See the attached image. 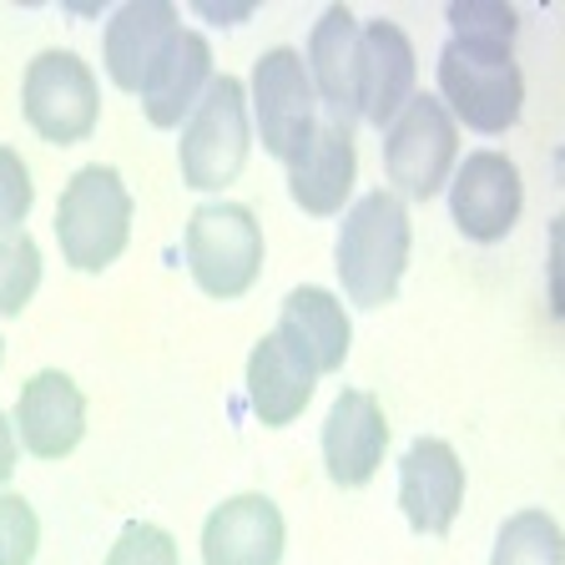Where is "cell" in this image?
I'll use <instances>...</instances> for the list:
<instances>
[{
	"label": "cell",
	"instance_id": "cell-27",
	"mask_svg": "<svg viewBox=\"0 0 565 565\" xmlns=\"http://www.w3.org/2000/svg\"><path fill=\"white\" fill-rule=\"evenodd\" d=\"M15 455H21V439H15V424L0 409V484L15 475Z\"/></svg>",
	"mask_w": 565,
	"mask_h": 565
},
{
	"label": "cell",
	"instance_id": "cell-20",
	"mask_svg": "<svg viewBox=\"0 0 565 565\" xmlns=\"http://www.w3.org/2000/svg\"><path fill=\"white\" fill-rule=\"evenodd\" d=\"M212 41L202 31H182L177 35L167 66L157 71L152 82L141 86V111L152 127H182L192 117V106L202 102V92L212 86Z\"/></svg>",
	"mask_w": 565,
	"mask_h": 565
},
{
	"label": "cell",
	"instance_id": "cell-28",
	"mask_svg": "<svg viewBox=\"0 0 565 565\" xmlns=\"http://www.w3.org/2000/svg\"><path fill=\"white\" fill-rule=\"evenodd\" d=\"M0 359H6V343H0Z\"/></svg>",
	"mask_w": 565,
	"mask_h": 565
},
{
	"label": "cell",
	"instance_id": "cell-24",
	"mask_svg": "<svg viewBox=\"0 0 565 565\" xmlns=\"http://www.w3.org/2000/svg\"><path fill=\"white\" fill-rule=\"evenodd\" d=\"M106 565H182L172 530L152 525V520H131L117 535V545L106 551Z\"/></svg>",
	"mask_w": 565,
	"mask_h": 565
},
{
	"label": "cell",
	"instance_id": "cell-23",
	"mask_svg": "<svg viewBox=\"0 0 565 565\" xmlns=\"http://www.w3.org/2000/svg\"><path fill=\"white\" fill-rule=\"evenodd\" d=\"M449 31H455V41H500V46H515L520 11L505 6V0H459V6H449Z\"/></svg>",
	"mask_w": 565,
	"mask_h": 565
},
{
	"label": "cell",
	"instance_id": "cell-18",
	"mask_svg": "<svg viewBox=\"0 0 565 565\" xmlns=\"http://www.w3.org/2000/svg\"><path fill=\"white\" fill-rule=\"evenodd\" d=\"M359 35H364V25L353 21L349 6H329L313 21L308 61H303L313 96H323L333 121H349V127L359 117Z\"/></svg>",
	"mask_w": 565,
	"mask_h": 565
},
{
	"label": "cell",
	"instance_id": "cell-9",
	"mask_svg": "<svg viewBox=\"0 0 565 565\" xmlns=\"http://www.w3.org/2000/svg\"><path fill=\"white\" fill-rule=\"evenodd\" d=\"M525 212V188L505 152H470L449 182V217L470 243H500Z\"/></svg>",
	"mask_w": 565,
	"mask_h": 565
},
{
	"label": "cell",
	"instance_id": "cell-22",
	"mask_svg": "<svg viewBox=\"0 0 565 565\" xmlns=\"http://www.w3.org/2000/svg\"><path fill=\"white\" fill-rule=\"evenodd\" d=\"M41 273H46V263H41V243L31 233H21V227L0 233V318L25 313V303L41 288Z\"/></svg>",
	"mask_w": 565,
	"mask_h": 565
},
{
	"label": "cell",
	"instance_id": "cell-1",
	"mask_svg": "<svg viewBox=\"0 0 565 565\" xmlns=\"http://www.w3.org/2000/svg\"><path fill=\"white\" fill-rule=\"evenodd\" d=\"M409 253H414V217L399 192L374 188L349 202L333 263H339V282L353 303L384 308L388 298L399 294Z\"/></svg>",
	"mask_w": 565,
	"mask_h": 565
},
{
	"label": "cell",
	"instance_id": "cell-5",
	"mask_svg": "<svg viewBox=\"0 0 565 565\" xmlns=\"http://www.w3.org/2000/svg\"><path fill=\"white\" fill-rule=\"evenodd\" d=\"M188 273L207 298H243L263 273V227L243 202H202L182 233Z\"/></svg>",
	"mask_w": 565,
	"mask_h": 565
},
{
	"label": "cell",
	"instance_id": "cell-7",
	"mask_svg": "<svg viewBox=\"0 0 565 565\" xmlns=\"http://www.w3.org/2000/svg\"><path fill=\"white\" fill-rule=\"evenodd\" d=\"M21 111L35 137L56 141V147L86 141L96 131V117H102V92H96L92 66L76 51H41L25 66Z\"/></svg>",
	"mask_w": 565,
	"mask_h": 565
},
{
	"label": "cell",
	"instance_id": "cell-13",
	"mask_svg": "<svg viewBox=\"0 0 565 565\" xmlns=\"http://www.w3.org/2000/svg\"><path fill=\"white\" fill-rule=\"evenodd\" d=\"M86 435V399L82 384L61 369H41L21 384L15 399V439L35 459H66Z\"/></svg>",
	"mask_w": 565,
	"mask_h": 565
},
{
	"label": "cell",
	"instance_id": "cell-2",
	"mask_svg": "<svg viewBox=\"0 0 565 565\" xmlns=\"http://www.w3.org/2000/svg\"><path fill=\"white\" fill-rule=\"evenodd\" d=\"M439 102L455 127H475L500 137L525 111V71L515 46L500 41H445L439 51Z\"/></svg>",
	"mask_w": 565,
	"mask_h": 565
},
{
	"label": "cell",
	"instance_id": "cell-19",
	"mask_svg": "<svg viewBox=\"0 0 565 565\" xmlns=\"http://www.w3.org/2000/svg\"><path fill=\"white\" fill-rule=\"evenodd\" d=\"M278 333L318 369V379L333 374V369H343L349 343H353L349 313H343V303L329 294V288H294V294L282 298Z\"/></svg>",
	"mask_w": 565,
	"mask_h": 565
},
{
	"label": "cell",
	"instance_id": "cell-15",
	"mask_svg": "<svg viewBox=\"0 0 565 565\" xmlns=\"http://www.w3.org/2000/svg\"><path fill=\"white\" fill-rule=\"evenodd\" d=\"M419 61L414 41L394 21H369L359 35V117L369 127H388L414 102Z\"/></svg>",
	"mask_w": 565,
	"mask_h": 565
},
{
	"label": "cell",
	"instance_id": "cell-11",
	"mask_svg": "<svg viewBox=\"0 0 565 565\" xmlns=\"http://www.w3.org/2000/svg\"><path fill=\"white\" fill-rule=\"evenodd\" d=\"M388 449V419L369 388H343L323 419V470L333 484L359 490L379 475Z\"/></svg>",
	"mask_w": 565,
	"mask_h": 565
},
{
	"label": "cell",
	"instance_id": "cell-14",
	"mask_svg": "<svg viewBox=\"0 0 565 565\" xmlns=\"http://www.w3.org/2000/svg\"><path fill=\"white\" fill-rule=\"evenodd\" d=\"M359 182V147H353L349 121H318L308 147L288 162V192L308 217H333L353 202Z\"/></svg>",
	"mask_w": 565,
	"mask_h": 565
},
{
	"label": "cell",
	"instance_id": "cell-10",
	"mask_svg": "<svg viewBox=\"0 0 565 565\" xmlns=\"http://www.w3.org/2000/svg\"><path fill=\"white\" fill-rule=\"evenodd\" d=\"M182 31H188V25H182V11H177L172 0H131V6H121V11L106 21V35H102L106 76H111L121 92L141 96V86L167 66V56H172Z\"/></svg>",
	"mask_w": 565,
	"mask_h": 565
},
{
	"label": "cell",
	"instance_id": "cell-25",
	"mask_svg": "<svg viewBox=\"0 0 565 565\" xmlns=\"http://www.w3.org/2000/svg\"><path fill=\"white\" fill-rule=\"evenodd\" d=\"M41 545V520L21 494L0 490V565H31Z\"/></svg>",
	"mask_w": 565,
	"mask_h": 565
},
{
	"label": "cell",
	"instance_id": "cell-17",
	"mask_svg": "<svg viewBox=\"0 0 565 565\" xmlns=\"http://www.w3.org/2000/svg\"><path fill=\"white\" fill-rule=\"evenodd\" d=\"M313 388H318V369L278 329L253 343V353H247V404L268 429L294 424L313 404Z\"/></svg>",
	"mask_w": 565,
	"mask_h": 565
},
{
	"label": "cell",
	"instance_id": "cell-12",
	"mask_svg": "<svg viewBox=\"0 0 565 565\" xmlns=\"http://www.w3.org/2000/svg\"><path fill=\"white\" fill-rule=\"evenodd\" d=\"M465 505V465L455 445L424 435L404 449L399 465V510L419 535H445Z\"/></svg>",
	"mask_w": 565,
	"mask_h": 565
},
{
	"label": "cell",
	"instance_id": "cell-4",
	"mask_svg": "<svg viewBox=\"0 0 565 565\" xmlns=\"http://www.w3.org/2000/svg\"><path fill=\"white\" fill-rule=\"evenodd\" d=\"M247 147H253V111H247L243 82L237 76H212L202 102L192 106V117L182 121V141H177L182 182L192 192L233 188L247 167Z\"/></svg>",
	"mask_w": 565,
	"mask_h": 565
},
{
	"label": "cell",
	"instance_id": "cell-8",
	"mask_svg": "<svg viewBox=\"0 0 565 565\" xmlns=\"http://www.w3.org/2000/svg\"><path fill=\"white\" fill-rule=\"evenodd\" d=\"M247 111H253V131H258L263 147L278 162H294L303 152L318 127V96L298 51L288 46L263 51L258 66H253V102H247Z\"/></svg>",
	"mask_w": 565,
	"mask_h": 565
},
{
	"label": "cell",
	"instance_id": "cell-21",
	"mask_svg": "<svg viewBox=\"0 0 565 565\" xmlns=\"http://www.w3.org/2000/svg\"><path fill=\"white\" fill-rule=\"evenodd\" d=\"M490 565H565V535L551 510H515L494 535Z\"/></svg>",
	"mask_w": 565,
	"mask_h": 565
},
{
	"label": "cell",
	"instance_id": "cell-16",
	"mask_svg": "<svg viewBox=\"0 0 565 565\" xmlns=\"http://www.w3.org/2000/svg\"><path fill=\"white\" fill-rule=\"evenodd\" d=\"M288 525L268 494H233L202 525V565H282Z\"/></svg>",
	"mask_w": 565,
	"mask_h": 565
},
{
	"label": "cell",
	"instance_id": "cell-3",
	"mask_svg": "<svg viewBox=\"0 0 565 565\" xmlns=\"http://www.w3.org/2000/svg\"><path fill=\"white\" fill-rule=\"evenodd\" d=\"M56 243L76 273H106L131 243V192L117 167H82L56 202Z\"/></svg>",
	"mask_w": 565,
	"mask_h": 565
},
{
	"label": "cell",
	"instance_id": "cell-26",
	"mask_svg": "<svg viewBox=\"0 0 565 565\" xmlns=\"http://www.w3.org/2000/svg\"><path fill=\"white\" fill-rule=\"evenodd\" d=\"M31 202H35V188H31V172H25L21 152L0 141V233L21 227Z\"/></svg>",
	"mask_w": 565,
	"mask_h": 565
},
{
	"label": "cell",
	"instance_id": "cell-6",
	"mask_svg": "<svg viewBox=\"0 0 565 565\" xmlns=\"http://www.w3.org/2000/svg\"><path fill=\"white\" fill-rule=\"evenodd\" d=\"M459 162V127L445 102L429 92H414V102L384 127V172L388 192L414 202H429L445 192V177Z\"/></svg>",
	"mask_w": 565,
	"mask_h": 565
}]
</instances>
